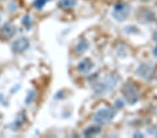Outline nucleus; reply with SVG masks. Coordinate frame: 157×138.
Wrapping results in <instances>:
<instances>
[{"instance_id":"obj_17","label":"nucleus","mask_w":157,"mask_h":138,"mask_svg":"<svg viewBox=\"0 0 157 138\" xmlns=\"http://www.w3.org/2000/svg\"><path fill=\"white\" fill-rule=\"evenodd\" d=\"M116 103H118V105L116 104V106H117V107H121V106H123V105H124V103L121 101V100H118V101H117Z\"/></svg>"},{"instance_id":"obj_8","label":"nucleus","mask_w":157,"mask_h":138,"mask_svg":"<svg viewBox=\"0 0 157 138\" xmlns=\"http://www.w3.org/2000/svg\"><path fill=\"white\" fill-rule=\"evenodd\" d=\"M93 68V63L91 62V60L88 59H85L82 60V62H80L78 64V69L79 71L82 73L86 74L90 72Z\"/></svg>"},{"instance_id":"obj_15","label":"nucleus","mask_w":157,"mask_h":138,"mask_svg":"<svg viewBox=\"0 0 157 138\" xmlns=\"http://www.w3.org/2000/svg\"><path fill=\"white\" fill-rule=\"evenodd\" d=\"M48 0H35L34 2V6L38 9H41L46 4Z\"/></svg>"},{"instance_id":"obj_9","label":"nucleus","mask_w":157,"mask_h":138,"mask_svg":"<svg viewBox=\"0 0 157 138\" xmlns=\"http://www.w3.org/2000/svg\"><path fill=\"white\" fill-rule=\"evenodd\" d=\"M101 131V128L98 125H92V126L87 128L86 129L83 134L85 137H92L94 136V135H97L99 134Z\"/></svg>"},{"instance_id":"obj_6","label":"nucleus","mask_w":157,"mask_h":138,"mask_svg":"<svg viewBox=\"0 0 157 138\" xmlns=\"http://www.w3.org/2000/svg\"><path fill=\"white\" fill-rule=\"evenodd\" d=\"M16 32V27L10 22L4 24L0 30V36L5 40H9L14 36Z\"/></svg>"},{"instance_id":"obj_1","label":"nucleus","mask_w":157,"mask_h":138,"mask_svg":"<svg viewBox=\"0 0 157 138\" xmlns=\"http://www.w3.org/2000/svg\"><path fill=\"white\" fill-rule=\"evenodd\" d=\"M118 81L119 76L115 74H110L97 82L94 87V89L97 94H106L112 91L118 83Z\"/></svg>"},{"instance_id":"obj_4","label":"nucleus","mask_w":157,"mask_h":138,"mask_svg":"<svg viewBox=\"0 0 157 138\" xmlns=\"http://www.w3.org/2000/svg\"><path fill=\"white\" fill-rule=\"evenodd\" d=\"M130 13V8L127 4L118 3L115 6L113 12V16L117 21L121 22L128 17Z\"/></svg>"},{"instance_id":"obj_12","label":"nucleus","mask_w":157,"mask_h":138,"mask_svg":"<svg viewBox=\"0 0 157 138\" xmlns=\"http://www.w3.org/2000/svg\"><path fill=\"white\" fill-rule=\"evenodd\" d=\"M25 119H26L25 114H24V112H21L18 115H17V119L16 120V121L14 122L13 125L16 128V129H17V128L21 126L22 125H23V124L25 121Z\"/></svg>"},{"instance_id":"obj_2","label":"nucleus","mask_w":157,"mask_h":138,"mask_svg":"<svg viewBox=\"0 0 157 138\" xmlns=\"http://www.w3.org/2000/svg\"><path fill=\"white\" fill-rule=\"evenodd\" d=\"M121 92L126 101L130 105L136 103L140 97L138 87L131 82H126L124 84L121 88Z\"/></svg>"},{"instance_id":"obj_19","label":"nucleus","mask_w":157,"mask_h":138,"mask_svg":"<svg viewBox=\"0 0 157 138\" xmlns=\"http://www.w3.org/2000/svg\"><path fill=\"white\" fill-rule=\"evenodd\" d=\"M153 52H154V56L157 57V47H156L154 49V51H153Z\"/></svg>"},{"instance_id":"obj_13","label":"nucleus","mask_w":157,"mask_h":138,"mask_svg":"<svg viewBox=\"0 0 157 138\" xmlns=\"http://www.w3.org/2000/svg\"><path fill=\"white\" fill-rule=\"evenodd\" d=\"M142 16L143 19L146 22L152 21L154 18V14L151 11H147V10H145L142 13Z\"/></svg>"},{"instance_id":"obj_11","label":"nucleus","mask_w":157,"mask_h":138,"mask_svg":"<svg viewBox=\"0 0 157 138\" xmlns=\"http://www.w3.org/2000/svg\"><path fill=\"white\" fill-rule=\"evenodd\" d=\"M88 43L85 41V40H81L77 44L76 47H75V50H76V52H78V53L82 54L88 49Z\"/></svg>"},{"instance_id":"obj_5","label":"nucleus","mask_w":157,"mask_h":138,"mask_svg":"<svg viewBox=\"0 0 157 138\" xmlns=\"http://www.w3.org/2000/svg\"><path fill=\"white\" fill-rule=\"evenodd\" d=\"M154 71L152 66L147 64H142L137 70V74L142 78L146 80H150L154 77Z\"/></svg>"},{"instance_id":"obj_3","label":"nucleus","mask_w":157,"mask_h":138,"mask_svg":"<svg viewBox=\"0 0 157 138\" xmlns=\"http://www.w3.org/2000/svg\"><path fill=\"white\" fill-rule=\"evenodd\" d=\"M116 114V110L112 107H106L98 110L94 115L93 119L99 124H107L110 123Z\"/></svg>"},{"instance_id":"obj_20","label":"nucleus","mask_w":157,"mask_h":138,"mask_svg":"<svg viewBox=\"0 0 157 138\" xmlns=\"http://www.w3.org/2000/svg\"><path fill=\"white\" fill-rule=\"evenodd\" d=\"M133 136L136 137H143V135L140 134V133H136V134L134 135Z\"/></svg>"},{"instance_id":"obj_7","label":"nucleus","mask_w":157,"mask_h":138,"mask_svg":"<svg viewBox=\"0 0 157 138\" xmlns=\"http://www.w3.org/2000/svg\"><path fill=\"white\" fill-rule=\"evenodd\" d=\"M29 41L26 38H20L12 45V50L16 53L24 52L29 47Z\"/></svg>"},{"instance_id":"obj_16","label":"nucleus","mask_w":157,"mask_h":138,"mask_svg":"<svg viewBox=\"0 0 157 138\" xmlns=\"http://www.w3.org/2000/svg\"><path fill=\"white\" fill-rule=\"evenodd\" d=\"M34 98H35V93L33 91H29V93L28 94V96H27V99H26L27 103H30L32 102L33 100H34Z\"/></svg>"},{"instance_id":"obj_14","label":"nucleus","mask_w":157,"mask_h":138,"mask_svg":"<svg viewBox=\"0 0 157 138\" xmlns=\"http://www.w3.org/2000/svg\"><path fill=\"white\" fill-rule=\"evenodd\" d=\"M22 23L25 25V27H26L27 29H29L32 27V22L31 21V18H30V16L29 15H25L22 18Z\"/></svg>"},{"instance_id":"obj_10","label":"nucleus","mask_w":157,"mask_h":138,"mask_svg":"<svg viewBox=\"0 0 157 138\" xmlns=\"http://www.w3.org/2000/svg\"><path fill=\"white\" fill-rule=\"evenodd\" d=\"M77 3V0H59V4L63 9H70L74 7Z\"/></svg>"},{"instance_id":"obj_18","label":"nucleus","mask_w":157,"mask_h":138,"mask_svg":"<svg viewBox=\"0 0 157 138\" xmlns=\"http://www.w3.org/2000/svg\"><path fill=\"white\" fill-rule=\"evenodd\" d=\"M153 39H154V41H155L157 43V31L154 32V36H153Z\"/></svg>"}]
</instances>
